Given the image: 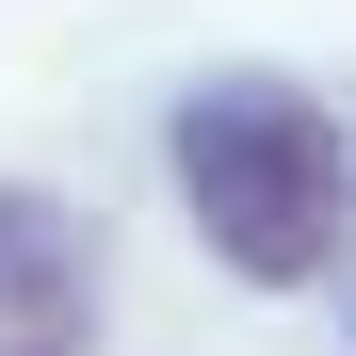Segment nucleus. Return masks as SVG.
<instances>
[{"label": "nucleus", "mask_w": 356, "mask_h": 356, "mask_svg": "<svg viewBox=\"0 0 356 356\" xmlns=\"http://www.w3.org/2000/svg\"><path fill=\"white\" fill-rule=\"evenodd\" d=\"M178 178H195V211H211V243L243 259V275H324L340 259V146H324V113L308 97H211V113H178Z\"/></svg>", "instance_id": "1"}, {"label": "nucleus", "mask_w": 356, "mask_h": 356, "mask_svg": "<svg viewBox=\"0 0 356 356\" xmlns=\"http://www.w3.org/2000/svg\"><path fill=\"white\" fill-rule=\"evenodd\" d=\"M81 340V275L49 259V227H17V195H0V356H65Z\"/></svg>", "instance_id": "2"}]
</instances>
